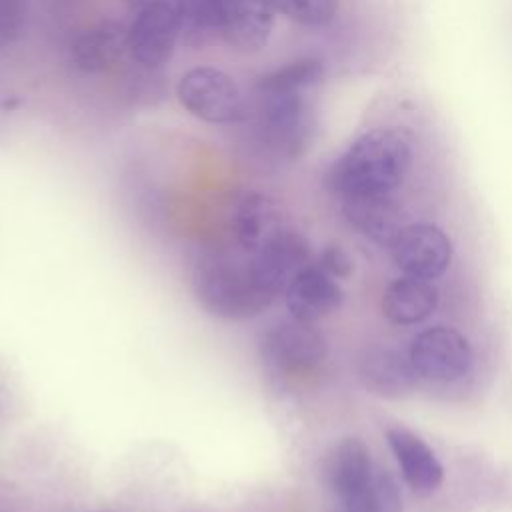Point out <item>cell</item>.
<instances>
[{"label":"cell","instance_id":"cell-1","mask_svg":"<svg viewBox=\"0 0 512 512\" xmlns=\"http://www.w3.org/2000/svg\"><path fill=\"white\" fill-rule=\"evenodd\" d=\"M410 144L392 128L358 136L330 166L328 188L340 198L392 194L410 168Z\"/></svg>","mask_w":512,"mask_h":512},{"label":"cell","instance_id":"cell-2","mask_svg":"<svg viewBox=\"0 0 512 512\" xmlns=\"http://www.w3.org/2000/svg\"><path fill=\"white\" fill-rule=\"evenodd\" d=\"M254 106L248 108V118H254V128L260 144L282 160L300 158L312 144L316 130V112L312 90L282 88L254 80Z\"/></svg>","mask_w":512,"mask_h":512},{"label":"cell","instance_id":"cell-3","mask_svg":"<svg viewBox=\"0 0 512 512\" xmlns=\"http://www.w3.org/2000/svg\"><path fill=\"white\" fill-rule=\"evenodd\" d=\"M194 292L200 306L212 316L246 320L266 310L274 298L258 284L250 264L212 256L194 272Z\"/></svg>","mask_w":512,"mask_h":512},{"label":"cell","instance_id":"cell-4","mask_svg":"<svg viewBox=\"0 0 512 512\" xmlns=\"http://www.w3.org/2000/svg\"><path fill=\"white\" fill-rule=\"evenodd\" d=\"M174 94L190 116L206 124H236L248 118V104L238 82L216 66H194L182 72Z\"/></svg>","mask_w":512,"mask_h":512},{"label":"cell","instance_id":"cell-5","mask_svg":"<svg viewBox=\"0 0 512 512\" xmlns=\"http://www.w3.org/2000/svg\"><path fill=\"white\" fill-rule=\"evenodd\" d=\"M182 36V0H150L128 26V54L142 68L170 62Z\"/></svg>","mask_w":512,"mask_h":512},{"label":"cell","instance_id":"cell-6","mask_svg":"<svg viewBox=\"0 0 512 512\" xmlns=\"http://www.w3.org/2000/svg\"><path fill=\"white\" fill-rule=\"evenodd\" d=\"M326 482L338 496L344 512H372V462L370 452L358 438L338 442L326 460Z\"/></svg>","mask_w":512,"mask_h":512},{"label":"cell","instance_id":"cell-7","mask_svg":"<svg viewBox=\"0 0 512 512\" xmlns=\"http://www.w3.org/2000/svg\"><path fill=\"white\" fill-rule=\"evenodd\" d=\"M408 358L420 378L454 382L468 374L472 366V348L454 328L434 326L412 340Z\"/></svg>","mask_w":512,"mask_h":512},{"label":"cell","instance_id":"cell-8","mask_svg":"<svg viewBox=\"0 0 512 512\" xmlns=\"http://www.w3.org/2000/svg\"><path fill=\"white\" fill-rule=\"evenodd\" d=\"M308 260V240L294 230L276 228L252 254L248 264L258 284L272 298H276L278 294L286 292L296 274L308 266Z\"/></svg>","mask_w":512,"mask_h":512},{"label":"cell","instance_id":"cell-9","mask_svg":"<svg viewBox=\"0 0 512 512\" xmlns=\"http://www.w3.org/2000/svg\"><path fill=\"white\" fill-rule=\"evenodd\" d=\"M262 360L276 372H302L326 356V338L312 322L288 320L272 326L260 344Z\"/></svg>","mask_w":512,"mask_h":512},{"label":"cell","instance_id":"cell-10","mask_svg":"<svg viewBox=\"0 0 512 512\" xmlns=\"http://www.w3.org/2000/svg\"><path fill=\"white\" fill-rule=\"evenodd\" d=\"M394 264L416 278L440 276L452 258L450 238L434 224L404 226L390 244Z\"/></svg>","mask_w":512,"mask_h":512},{"label":"cell","instance_id":"cell-11","mask_svg":"<svg viewBox=\"0 0 512 512\" xmlns=\"http://www.w3.org/2000/svg\"><path fill=\"white\" fill-rule=\"evenodd\" d=\"M276 10L270 0H224L222 42L236 52L262 50L274 30Z\"/></svg>","mask_w":512,"mask_h":512},{"label":"cell","instance_id":"cell-12","mask_svg":"<svg viewBox=\"0 0 512 512\" xmlns=\"http://www.w3.org/2000/svg\"><path fill=\"white\" fill-rule=\"evenodd\" d=\"M128 52V28L102 20L78 32L70 44V62L82 74H102Z\"/></svg>","mask_w":512,"mask_h":512},{"label":"cell","instance_id":"cell-13","mask_svg":"<svg viewBox=\"0 0 512 512\" xmlns=\"http://www.w3.org/2000/svg\"><path fill=\"white\" fill-rule=\"evenodd\" d=\"M284 298L292 318L314 324L340 308L344 292L320 266H306L288 284Z\"/></svg>","mask_w":512,"mask_h":512},{"label":"cell","instance_id":"cell-14","mask_svg":"<svg viewBox=\"0 0 512 512\" xmlns=\"http://www.w3.org/2000/svg\"><path fill=\"white\" fill-rule=\"evenodd\" d=\"M358 378L364 388L382 398L406 396L416 384V370L410 358L392 348H366L358 358Z\"/></svg>","mask_w":512,"mask_h":512},{"label":"cell","instance_id":"cell-15","mask_svg":"<svg viewBox=\"0 0 512 512\" xmlns=\"http://www.w3.org/2000/svg\"><path fill=\"white\" fill-rule=\"evenodd\" d=\"M386 440L396 456L406 484L418 494H430L442 484V464L430 446L404 426H390Z\"/></svg>","mask_w":512,"mask_h":512},{"label":"cell","instance_id":"cell-16","mask_svg":"<svg viewBox=\"0 0 512 512\" xmlns=\"http://www.w3.org/2000/svg\"><path fill=\"white\" fill-rule=\"evenodd\" d=\"M342 210L354 228L380 246H390L404 228L400 222V210L392 202L390 194L342 198Z\"/></svg>","mask_w":512,"mask_h":512},{"label":"cell","instance_id":"cell-17","mask_svg":"<svg viewBox=\"0 0 512 512\" xmlns=\"http://www.w3.org/2000/svg\"><path fill=\"white\" fill-rule=\"evenodd\" d=\"M438 306V290L432 282L404 276L390 282L382 294V312L394 324H418Z\"/></svg>","mask_w":512,"mask_h":512},{"label":"cell","instance_id":"cell-18","mask_svg":"<svg viewBox=\"0 0 512 512\" xmlns=\"http://www.w3.org/2000/svg\"><path fill=\"white\" fill-rule=\"evenodd\" d=\"M274 212L266 196L260 192H244L232 208V230L236 242L254 254L264 240L278 228L274 226Z\"/></svg>","mask_w":512,"mask_h":512},{"label":"cell","instance_id":"cell-19","mask_svg":"<svg viewBox=\"0 0 512 512\" xmlns=\"http://www.w3.org/2000/svg\"><path fill=\"white\" fill-rule=\"evenodd\" d=\"M224 0H182L180 44L204 50L222 42Z\"/></svg>","mask_w":512,"mask_h":512},{"label":"cell","instance_id":"cell-20","mask_svg":"<svg viewBox=\"0 0 512 512\" xmlns=\"http://www.w3.org/2000/svg\"><path fill=\"white\" fill-rule=\"evenodd\" d=\"M276 14L308 28H320L334 20L340 0H270Z\"/></svg>","mask_w":512,"mask_h":512},{"label":"cell","instance_id":"cell-21","mask_svg":"<svg viewBox=\"0 0 512 512\" xmlns=\"http://www.w3.org/2000/svg\"><path fill=\"white\" fill-rule=\"evenodd\" d=\"M26 0H0V50L18 42L26 28Z\"/></svg>","mask_w":512,"mask_h":512},{"label":"cell","instance_id":"cell-22","mask_svg":"<svg viewBox=\"0 0 512 512\" xmlns=\"http://www.w3.org/2000/svg\"><path fill=\"white\" fill-rule=\"evenodd\" d=\"M372 512H402V498L398 486L388 472H378L374 476Z\"/></svg>","mask_w":512,"mask_h":512},{"label":"cell","instance_id":"cell-23","mask_svg":"<svg viewBox=\"0 0 512 512\" xmlns=\"http://www.w3.org/2000/svg\"><path fill=\"white\" fill-rule=\"evenodd\" d=\"M324 272H328L332 278H348L352 274L354 262L352 258L346 254L344 248H340L338 244H330L322 250L320 254V264H318Z\"/></svg>","mask_w":512,"mask_h":512},{"label":"cell","instance_id":"cell-24","mask_svg":"<svg viewBox=\"0 0 512 512\" xmlns=\"http://www.w3.org/2000/svg\"><path fill=\"white\" fill-rule=\"evenodd\" d=\"M130 8H134V10H140L144 4H148L150 0H124Z\"/></svg>","mask_w":512,"mask_h":512}]
</instances>
